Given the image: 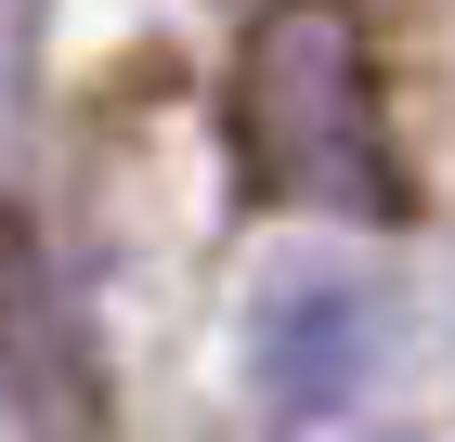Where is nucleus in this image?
<instances>
[{"label": "nucleus", "instance_id": "f257e3e1", "mask_svg": "<svg viewBox=\"0 0 455 442\" xmlns=\"http://www.w3.org/2000/svg\"><path fill=\"white\" fill-rule=\"evenodd\" d=\"M378 365V300L351 286V273H286L274 300H260V390L286 416H325L364 390Z\"/></svg>", "mask_w": 455, "mask_h": 442}]
</instances>
